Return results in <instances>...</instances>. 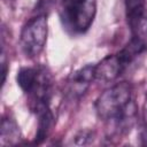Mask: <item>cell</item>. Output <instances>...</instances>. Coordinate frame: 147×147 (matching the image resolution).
Returning a JSON list of instances; mask_svg holds the SVG:
<instances>
[{
	"mask_svg": "<svg viewBox=\"0 0 147 147\" xmlns=\"http://www.w3.org/2000/svg\"><path fill=\"white\" fill-rule=\"evenodd\" d=\"M16 80L21 90L31 98V109L49 105L53 80L44 67H23L18 70Z\"/></svg>",
	"mask_w": 147,
	"mask_h": 147,
	"instance_id": "1",
	"label": "cell"
},
{
	"mask_svg": "<svg viewBox=\"0 0 147 147\" xmlns=\"http://www.w3.org/2000/svg\"><path fill=\"white\" fill-rule=\"evenodd\" d=\"M96 11L95 0H62L61 21L71 33H84L91 26Z\"/></svg>",
	"mask_w": 147,
	"mask_h": 147,
	"instance_id": "2",
	"label": "cell"
},
{
	"mask_svg": "<svg viewBox=\"0 0 147 147\" xmlns=\"http://www.w3.org/2000/svg\"><path fill=\"white\" fill-rule=\"evenodd\" d=\"M132 100V86L127 82L116 83L105 90L95 101V111L103 121L117 116Z\"/></svg>",
	"mask_w": 147,
	"mask_h": 147,
	"instance_id": "3",
	"label": "cell"
},
{
	"mask_svg": "<svg viewBox=\"0 0 147 147\" xmlns=\"http://www.w3.org/2000/svg\"><path fill=\"white\" fill-rule=\"evenodd\" d=\"M48 33V23L45 14H38L30 18L22 28L20 45L28 57L38 56L46 44Z\"/></svg>",
	"mask_w": 147,
	"mask_h": 147,
	"instance_id": "4",
	"label": "cell"
},
{
	"mask_svg": "<svg viewBox=\"0 0 147 147\" xmlns=\"http://www.w3.org/2000/svg\"><path fill=\"white\" fill-rule=\"evenodd\" d=\"M94 68V64H87L78 69L70 76L65 87V93L68 98H70L71 100H76L86 93L91 83L95 79Z\"/></svg>",
	"mask_w": 147,
	"mask_h": 147,
	"instance_id": "5",
	"label": "cell"
},
{
	"mask_svg": "<svg viewBox=\"0 0 147 147\" xmlns=\"http://www.w3.org/2000/svg\"><path fill=\"white\" fill-rule=\"evenodd\" d=\"M126 65L122 62L118 54H110L103 57L94 68V78L101 83H111L118 78Z\"/></svg>",
	"mask_w": 147,
	"mask_h": 147,
	"instance_id": "6",
	"label": "cell"
},
{
	"mask_svg": "<svg viewBox=\"0 0 147 147\" xmlns=\"http://www.w3.org/2000/svg\"><path fill=\"white\" fill-rule=\"evenodd\" d=\"M137 117V106L133 100L130 101V103L114 118L107 121L110 124V137H121L126 134L131 127L133 126Z\"/></svg>",
	"mask_w": 147,
	"mask_h": 147,
	"instance_id": "7",
	"label": "cell"
},
{
	"mask_svg": "<svg viewBox=\"0 0 147 147\" xmlns=\"http://www.w3.org/2000/svg\"><path fill=\"white\" fill-rule=\"evenodd\" d=\"M38 116V130L36 133V144H41L49 134V131L53 125V113L49 106H41L34 110Z\"/></svg>",
	"mask_w": 147,
	"mask_h": 147,
	"instance_id": "8",
	"label": "cell"
},
{
	"mask_svg": "<svg viewBox=\"0 0 147 147\" xmlns=\"http://www.w3.org/2000/svg\"><path fill=\"white\" fill-rule=\"evenodd\" d=\"M146 48H147L146 40L132 36L131 40L117 54H118L119 59L122 60V62L127 67L130 63H132L136 60V57H138V55L144 53L146 51Z\"/></svg>",
	"mask_w": 147,
	"mask_h": 147,
	"instance_id": "9",
	"label": "cell"
},
{
	"mask_svg": "<svg viewBox=\"0 0 147 147\" xmlns=\"http://www.w3.org/2000/svg\"><path fill=\"white\" fill-rule=\"evenodd\" d=\"M21 138L20 127L16 122L10 117H3L0 126V140L1 145H14L18 142Z\"/></svg>",
	"mask_w": 147,
	"mask_h": 147,
	"instance_id": "10",
	"label": "cell"
},
{
	"mask_svg": "<svg viewBox=\"0 0 147 147\" xmlns=\"http://www.w3.org/2000/svg\"><path fill=\"white\" fill-rule=\"evenodd\" d=\"M124 5L127 24L134 22L146 10V0H124Z\"/></svg>",
	"mask_w": 147,
	"mask_h": 147,
	"instance_id": "11",
	"label": "cell"
},
{
	"mask_svg": "<svg viewBox=\"0 0 147 147\" xmlns=\"http://www.w3.org/2000/svg\"><path fill=\"white\" fill-rule=\"evenodd\" d=\"M132 36L146 40L147 38V9L131 24H129Z\"/></svg>",
	"mask_w": 147,
	"mask_h": 147,
	"instance_id": "12",
	"label": "cell"
},
{
	"mask_svg": "<svg viewBox=\"0 0 147 147\" xmlns=\"http://www.w3.org/2000/svg\"><path fill=\"white\" fill-rule=\"evenodd\" d=\"M94 133L90 130H80L79 132H77L74 137V144L75 145H79V146H84V145H88L92 140H93Z\"/></svg>",
	"mask_w": 147,
	"mask_h": 147,
	"instance_id": "13",
	"label": "cell"
},
{
	"mask_svg": "<svg viewBox=\"0 0 147 147\" xmlns=\"http://www.w3.org/2000/svg\"><path fill=\"white\" fill-rule=\"evenodd\" d=\"M140 140H141V144L147 146V125L146 127L140 132Z\"/></svg>",
	"mask_w": 147,
	"mask_h": 147,
	"instance_id": "14",
	"label": "cell"
},
{
	"mask_svg": "<svg viewBox=\"0 0 147 147\" xmlns=\"http://www.w3.org/2000/svg\"><path fill=\"white\" fill-rule=\"evenodd\" d=\"M142 116H144V121L147 125V101L145 102V106H144V110H142Z\"/></svg>",
	"mask_w": 147,
	"mask_h": 147,
	"instance_id": "15",
	"label": "cell"
}]
</instances>
